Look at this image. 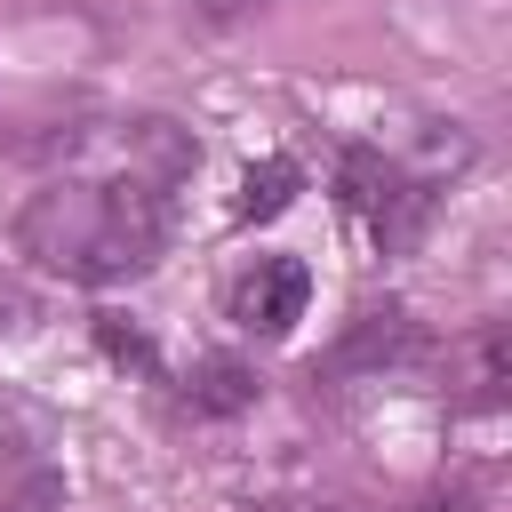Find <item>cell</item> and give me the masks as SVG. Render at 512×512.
<instances>
[{"label":"cell","instance_id":"cell-1","mask_svg":"<svg viewBox=\"0 0 512 512\" xmlns=\"http://www.w3.org/2000/svg\"><path fill=\"white\" fill-rule=\"evenodd\" d=\"M8 240L24 264H40L72 288H112V280L152 272V256L168 240V208H160V192H144L128 176H48L8 216Z\"/></svg>","mask_w":512,"mask_h":512},{"label":"cell","instance_id":"cell-2","mask_svg":"<svg viewBox=\"0 0 512 512\" xmlns=\"http://www.w3.org/2000/svg\"><path fill=\"white\" fill-rule=\"evenodd\" d=\"M64 488V424L32 392L0 384V512H56Z\"/></svg>","mask_w":512,"mask_h":512},{"label":"cell","instance_id":"cell-3","mask_svg":"<svg viewBox=\"0 0 512 512\" xmlns=\"http://www.w3.org/2000/svg\"><path fill=\"white\" fill-rule=\"evenodd\" d=\"M344 200L360 208V224L376 232V248H408L424 232V216H432V192L408 168H392L384 152H344Z\"/></svg>","mask_w":512,"mask_h":512},{"label":"cell","instance_id":"cell-4","mask_svg":"<svg viewBox=\"0 0 512 512\" xmlns=\"http://www.w3.org/2000/svg\"><path fill=\"white\" fill-rule=\"evenodd\" d=\"M312 304V272L296 256H248L232 280H224V320L248 328V336H288Z\"/></svg>","mask_w":512,"mask_h":512},{"label":"cell","instance_id":"cell-5","mask_svg":"<svg viewBox=\"0 0 512 512\" xmlns=\"http://www.w3.org/2000/svg\"><path fill=\"white\" fill-rule=\"evenodd\" d=\"M424 336L408 328V312H368L344 344H336V368H368V360H416Z\"/></svg>","mask_w":512,"mask_h":512},{"label":"cell","instance_id":"cell-6","mask_svg":"<svg viewBox=\"0 0 512 512\" xmlns=\"http://www.w3.org/2000/svg\"><path fill=\"white\" fill-rule=\"evenodd\" d=\"M248 400H256V376L232 368V360L200 368V384H192V408H248Z\"/></svg>","mask_w":512,"mask_h":512},{"label":"cell","instance_id":"cell-7","mask_svg":"<svg viewBox=\"0 0 512 512\" xmlns=\"http://www.w3.org/2000/svg\"><path fill=\"white\" fill-rule=\"evenodd\" d=\"M40 320H48V304H40V296H32L24 280H8V272H0V344H16V336H32Z\"/></svg>","mask_w":512,"mask_h":512},{"label":"cell","instance_id":"cell-8","mask_svg":"<svg viewBox=\"0 0 512 512\" xmlns=\"http://www.w3.org/2000/svg\"><path fill=\"white\" fill-rule=\"evenodd\" d=\"M288 184H296V168H288V160H272L264 176H248V200H240V216H272V208H288Z\"/></svg>","mask_w":512,"mask_h":512},{"label":"cell","instance_id":"cell-9","mask_svg":"<svg viewBox=\"0 0 512 512\" xmlns=\"http://www.w3.org/2000/svg\"><path fill=\"white\" fill-rule=\"evenodd\" d=\"M184 8H200L208 24H240V16H256L264 0H184Z\"/></svg>","mask_w":512,"mask_h":512}]
</instances>
